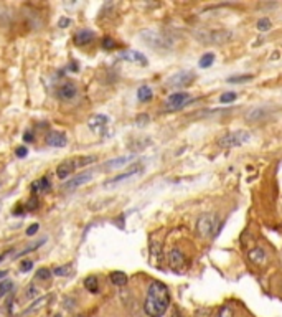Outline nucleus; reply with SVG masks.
<instances>
[{"instance_id": "nucleus-43", "label": "nucleus", "mask_w": 282, "mask_h": 317, "mask_svg": "<svg viewBox=\"0 0 282 317\" xmlns=\"http://www.w3.org/2000/svg\"><path fill=\"white\" fill-rule=\"evenodd\" d=\"M68 70H70V71H79V68H78V65H76V63H71Z\"/></svg>"}, {"instance_id": "nucleus-18", "label": "nucleus", "mask_w": 282, "mask_h": 317, "mask_svg": "<svg viewBox=\"0 0 282 317\" xmlns=\"http://www.w3.org/2000/svg\"><path fill=\"white\" fill-rule=\"evenodd\" d=\"M248 258L249 261L253 264H264L266 261H268V254H266V251L263 248H253L248 251Z\"/></svg>"}, {"instance_id": "nucleus-14", "label": "nucleus", "mask_w": 282, "mask_h": 317, "mask_svg": "<svg viewBox=\"0 0 282 317\" xmlns=\"http://www.w3.org/2000/svg\"><path fill=\"white\" fill-rule=\"evenodd\" d=\"M45 142H47V145H50V147H65V145L68 144V137L61 131H51L47 134V137H45Z\"/></svg>"}, {"instance_id": "nucleus-29", "label": "nucleus", "mask_w": 282, "mask_h": 317, "mask_svg": "<svg viewBox=\"0 0 282 317\" xmlns=\"http://www.w3.org/2000/svg\"><path fill=\"white\" fill-rule=\"evenodd\" d=\"M254 78V75H238V76H229L228 83H248Z\"/></svg>"}, {"instance_id": "nucleus-20", "label": "nucleus", "mask_w": 282, "mask_h": 317, "mask_svg": "<svg viewBox=\"0 0 282 317\" xmlns=\"http://www.w3.org/2000/svg\"><path fill=\"white\" fill-rule=\"evenodd\" d=\"M109 279H111V283L114 284V286H126L127 281H129L127 274L122 273V271H112L109 274Z\"/></svg>"}, {"instance_id": "nucleus-34", "label": "nucleus", "mask_w": 282, "mask_h": 317, "mask_svg": "<svg viewBox=\"0 0 282 317\" xmlns=\"http://www.w3.org/2000/svg\"><path fill=\"white\" fill-rule=\"evenodd\" d=\"M116 46H117V43L111 38V36H106V38L102 40V48H106V50H114Z\"/></svg>"}, {"instance_id": "nucleus-47", "label": "nucleus", "mask_w": 282, "mask_h": 317, "mask_svg": "<svg viewBox=\"0 0 282 317\" xmlns=\"http://www.w3.org/2000/svg\"><path fill=\"white\" fill-rule=\"evenodd\" d=\"M79 317H83V316H79Z\"/></svg>"}, {"instance_id": "nucleus-38", "label": "nucleus", "mask_w": 282, "mask_h": 317, "mask_svg": "<svg viewBox=\"0 0 282 317\" xmlns=\"http://www.w3.org/2000/svg\"><path fill=\"white\" fill-rule=\"evenodd\" d=\"M38 228H40L38 223H33V225H30V226L27 228V236H33L35 233L38 231Z\"/></svg>"}, {"instance_id": "nucleus-26", "label": "nucleus", "mask_w": 282, "mask_h": 317, "mask_svg": "<svg viewBox=\"0 0 282 317\" xmlns=\"http://www.w3.org/2000/svg\"><path fill=\"white\" fill-rule=\"evenodd\" d=\"M45 241H47V240H40V241H35V243H32V245H28L27 248L23 249V251H20L18 254H15V258H20V256H23V254H27V253H32L33 249H37V248H40V246H42Z\"/></svg>"}, {"instance_id": "nucleus-19", "label": "nucleus", "mask_w": 282, "mask_h": 317, "mask_svg": "<svg viewBox=\"0 0 282 317\" xmlns=\"http://www.w3.org/2000/svg\"><path fill=\"white\" fill-rule=\"evenodd\" d=\"M94 38H96V33L84 28V30H79V32L74 35V43L79 45V46H84V45L91 43Z\"/></svg>"}, {"instance_id": "nucleus-24", "label": "nucleus", "mask_w": 282, "mask_h": 317, "mask_svg": "<svg viewBox=\"0 0 282 317\" xmlns=\"http://www.w3.org/2000/svg\"><path fill=\"white\" fill-rule=\"evenodd\" d=\"M216 317H234V308L231 304H224L219 308Z\"/></svg>"}, {"instance_id": "nucleus-23", "label": "nucleus", "mask_w": 282, "mask_h": 317, "mask_svg": "<svg viewBox=\"0 0 282 317\" xmlns=\"http://www.w3.org/2000/svg\"><path fill=\"white\" fill-rule=\"evenodd\" d=\"M214 63V53H205L202 58L198 61V66L200 68H210Z\"/></svg>"}, {"instance_id": "nucleus-6", "label": "nucleus", "mask_w": 282, "mask_h": 317, "mask_svg": "<svg viewBox=\"0 0 282 317\" xmlns=\"http://www.w3.org/2000/svg\"><path fill=\"white\" fill-rule=\"evenodd\" d=\"M200 41H205V43H212V45H224L228 41H231L233 32L224 28L219 30H210V32H203L202 35H198Z\"/></svg>"}, {"instance_id": "nucleus-3", "label": "nucleus", "mask_w": 282, "mask_h": 317, "mask_svg": "<svg viewBox=\"0 0 282 317\" xmlns=\"http://www.w3.org/2000/svg\"><path fill=\"white\" fill-rule=\"evenodd\" d=\"M93 162H96V157H74V159L65 160V162H61L58 167H56V177L61 180H65L66 177L73 174L74 170H78L81 167H84V165L93 164Z\"/></svg>"}, {"instance_id": "nucleus-8", "label": "nucleus", "mask_w": 282, "mask_h": 317, "mask_svg": "<svg viewBox=\"0 0 282 317\" xmlns=\"http://www.w3.org/2000/svg\"><path fill=\"white\" fill-rule=\"evenodd\" d=\"M190 101H193V98L190 96L188 93H182V91L172 93L165 101V109L167 111H178V109H182L183 106H187Z\"/></svg>"}, {"instance_id": "nucleus-44", "label": "nucleus", "mask_w": 282, "mask_h": 317, "mask_svg": "<svg viewBox=\"0 0 282 317\" xmlns=\"http://www.w3.org/2000/svg\"><path fill=\"white\" fill-rule=\"evenodd\" d=\"M172 317H183L180 313H178V311H173V313H172Z\"/></svg>"}, {"instance_id": "nucleus-16", "label": "nucleus", "mask_w": 282, "mask_h": 317, "mask_svg": "<svg viewBox=\"0 0 282 317\" xmlns=\"http://www.w3.org/2000/svg\"><path fill=\"white\" fill-rule=\"evenodd\" d=\"M141 172H142V165L136 164L134 167L127 169L124 174H119V175H116L114 179H111L109 182H107V185H112V184H119V182H122V180H127V179H131V177H134V175L141 174Z\"/></svg>"}, {"instance_id": "nucleus-12", "label": "nucleus", "mask_w": 282, "mask_h": 317, "mask_svg": "<svg viewBox=\"0 0 282 317\" xmlns=\"http://www.w3.org/2000/svg\"><path fill=\"white\" fill-rule=\"evenodd\" d=\"M107 124H109V117L104 116V114H94V116H91L88 121L89 129L96 134H104Z\"/></svg>"}, {"instance_id": "nucleus-27", "label": "nucleus", "mask_w": 282, "mask_h": 317, "mask_svg": "<svg viewBox=\"0 0 282 317\" xmlns=\"http://www.w3.org/2000/svg\"><path fill=\"white\" fill-rule=\"evenodd\" d=\"M12 289H13V283L10 281V279H5V281H2V283H0V298L7 296Z\"/></svg>"}, {"instance_id": "nucleus-4", "label": "nucleus", "mask_w": 282, "mask_h": 317, "mask_svg": "<svg viewBox=\"0 0 282 317\" xmlns=\"http://www.w3.org/2000/svg\"><path fill=\"white\" fill-rule=\"evenodd\" d=\"M141 36H142L143 43L152 46V48H155V50L172 48V40L168 38L167 35H163L160 32H155V30H145V32H141Z\"/></svg>"}, {"instance_id": "nucleus-31", "label": "nucleus", "mask_w": 282, "mask_h": 317, "mask_svg": "<svg viewBox=\"0 0 282 317\" xmlns=\"http://www.w3.org/2000/svg\"><path fill=\"white\" fill-rule=\"evenodd\" d=\"M70 273H71V264H65V266H60V268L53 269L55 276H68Z\"/></svg>"}, {"instance_id": "nucleus-35", "label": "nucleus", "mask_w": 282, "mask_h": 317, "mask_svg": "<svg viewBox=\"0 0 282 317\" xmlns=\"http://www.w3.org/2000/svg\"><path fill=\"white\" fill-rule=\"evenodd\" d=\"M38 207H40V200L37 197H32V199L27 202V210H37Z\"/></svg>"}, {"instance_id": "nucleus-33", "label": "nucleus", "mask_w": 282, "mask_h": 317, "mask_svg": "<svg viewBox=\"0 0 282 317\" xmlns=\"http://www.w3.org/2000/svg\"><path fill=\"white\" fill-rule=\"evenodd\" d=\"M37 278L42 279V281H47V279L51 278V271H50L48 268H40L38 271H37Z\"/></svg>"}, {"instance_id": "nucleus-32", "label": "nucleus", "mask_w": 282, "mask_h": 317, "mask_svg": "<svg viewBox=\"0 0 282 317\" xmlns=\"http://www.w3.org/2000/svg\"><path fill=\"white\" fill-rule=\"evenodd\" d=\"M234 100H236V93H233V91L223 93V95L219 96V103H221V105H226V103H233Z\"/></svg>"}, {"instance_id": "nucleus-21", "label": "nucleus", "mask_w": 282, "mask_h": 317, "mask_svg": "<svg viewBox=\"0 0 282 317\" xmlns=\"http://www.w3.org/2000/svg\"><path fill=\"white\" fill-rule=\"evenodd\" d=\"M152 96H153V93H152L150 86L143 85V86L139 88V90H137V100H139L141 103H148L152 100Z\"/></svg>"}, {"instance_id": "nucleus-13", "label": "nucleus", "mask_w": 282, "mask_h": 317, "mask_svg": "<svg viewBox=\"0 0 282 317\" xmlns=\"http://www.w3.org/2000/svg\"><path fill=\"white\" fill-rule=\"evenodd\" d=\"M91 179H93V172H79L76 177H73L71 180L66 182V184L63 185V190L65 192H73V190L78 189V187L84 185L86 182H89Z\"/></svg>"}, {"instance_id": "nucleus-1", "label": "nucleus", "mask_w": 282, "mask_h": 317, "mask_svg": "<svg viewBox=\"0 0 282 317\" xmlns=\"http://www.w3.org/2000/svg\"><path fill=\"white\" fill-rule=\"evenodd\" d=\"M170 308V293L162 281H152L148 284L143 311L148 317H162Z\"/></svg>"}, {"instance_id": "nucleus-2", "label": "nucleus", "mask_w": 282, "mask_h": 317, "mask_svg": "<svg viewBox=\"0 0 282 317\" xmlns=\"http://www.w3.org/2000/svg\"><path fill=\"white\" fill-rule=\"evenodd\" d=\"M219 225V216L218 213H205L198 218L197 221V233L198 236H202L203 240H210L216 235Z\"/></svg>"}, {"instance_id": "nucleus-11", "label": "nucleus", "mask_w": 282, "mask_h": 317, "mask_svg": "<svg viewBox=\"0 0 282 317\" xmlns=\"http://www.w3.org/2000/svg\"><path fill=\"white\" fill-rule=\"evenodd\" d=\"M269 116H271V109L268 106H254L246 112V119H248L249 122L266 121V119H269Z\"/></svg>"}, {"instance_id": "nucleus-5", "label": "nucleus", "mask_w": 282, "mask_h": 317, "mask_svg": "<svg viewBox=\"0 0 282 317\" xmlns=\"http://www.w3.org/2000/svg\"><path fill=\"white\" fill-rule=\"evenodd\" d=\"M251 139V134L248 131H233V132H226L224 136H221L218 139V145L219 147L229 149V147H239V145L246 144Z\"/></svg>"}, {"instance_id": "nucleus-39", "label": "nucleus", "mask_w": 282, "mask_h": 317, "mask_svg": "<svg viewBox=\"0 0 282 317\" xmlns=\"http://www.w3.org/2000/svg\"><path fill=\"white\" fill-rule=\"evenodd\" d=\"M68 25H71V20H70V18L61 17V18L58 20V27H60V28H66Z\"/></svg>"}, {"instance_id": "nucleus-41", "label": "nucleus", "mask_w": 282, "mask_h": 317, "mask_svg": "<svg viewBox=\"0 0 282 317\" xmlns=\"http://www.w3.org/2000/svg\"><path fill=\"white\" fill-rule=\"evenodd\" d=\"M143 122H148V116H147V114H141V116L139 117H137V124H139V126H142V124Z\"/></svg>"}, {"instance_id": "nucleus-40", "label": "nucleus", "mask_w": 282, "mask_h": 317, "mask_svg": "<svg viewBox=\"0 0 282 317\" xmlns=\"http://www.w3.org/2000/svg\"><path fill=\"white\" fill-rule=\"evenodd\" d=\"M15 154H17V157H27L28 150H27V147H18L15 150Z\"/></svg>"}, {"instance_id": "nucleus-36", "label": "nucleus", "mask_w": 282, "mask_h": 317, "mask_svg": "<svg viewBox=\"0 0 282 317\" xmlns=\"http://www.w3.org/2000/svg\"><path fill=\"white\" fill-rule=\"evenodd\" d=\"M38 294H40V291H38V288H37L35 284H32V286H30V288L27 289V298H28V299H33L35 296H38Z\"/></svg>"}, {"instance_id": "nucleus-30", "label": "nucleus", "mask_w": 282, "mask_h": 317, "mask_svg": "<svg viewBox=\"0 0 282 317\" xmlns=\"http://www.w3.org/2000/svg\"><path fill=\"white\" fill-rule=\"evenodd\" d=\"M256 27H258L259 32H268V30H271V27H273V23H271L269 18H259L258 23H256Z\"/></svg>"}, {"instance_id": "nucleus-15", "label": "nucleus", "mask_w": 282, "mask_h": 317, "mask_svg": "<svg viewBox=\"0 0 282 317\" xmlns=\"http://www.w3.org/2000/svg\"><path fill=\"white\" fill-rule=\"evenodd\" d=\"M134 159H136V155H122V157H116V159L109 160V162H106L104 169L106 170H117V169L124 167V165H127V164L134 162Z\"/></svg>"}, {"instance_id": "nucleus-37", "label": "nucleus", "mask_w": 282, "mask_h": 317, "mask_svg": "<svg viewBox=\"0 0 282 317\" xmlns=\"http://www.w3.org/2000/svg\"><path fill=\"white\" fill-rule=\"evenodd\" d=\"M32 268H33V263L32 261H23L22 266H20V271H22V273H28V271H32Z\"/></svg>"}, {"instance_id": "nucleus-28", "label": "nucleus", "mask_w": 282, "mask_h": 317, "mask_svg": "<svg viewBox=\"0 0 282 317\" xmlns=\"http://www.w3.org/2000/svg\"><path fill=\"white\" fill-rule=\"evenodd\" d=\"M37 185H38V192H42V194H47L51 189V184L47 177H42L40 180H37Z\"/></svg>"}, {"instance_id": "nucleus-9", "label": "nucleus", "mask_w": 282, "mask_h": 317, "mask_svg": "<svg viewBox=\"0 0 282 317\" xmlns=\"http://www.w3.org/2000/svg\"><path fill=\"white\" fill-rule=\"evenodd\" d=\"M168 264L175 273H182L183 268L187 266V258L180 249L173 248L170 253H168Z\"/></svg>"}, {"instance_id": "nucleus-46", "label": "nucleus", "mask_w": 282, "mask_h": 317, "mask_svg": "<svg viewBox=\"0 0 282 317\" xmlns=\"http://www.w3.org/2000/svg\"><path fill=\"white\" fill-rule=\"evenodd\" d=\"M2 259H3V254H0V261H2Z\"/></svg>"}, {"instance_id": "nucleus-17", "label": "nucleus", "mask_w": 282, "mask_h": 317, "mask_svg": "<svg viewBox=\"0 0 282 317\" xmlns=\"http://www.w3.org/2000/svg\"><path fill=\"white\" fill-rule=\"evenodd\" d=\"M121 58L126 60V61H131V63H137L141 66H147V58L143 56L142 53H139V51H124V53H121Z\"/></svg>"}, {"instance_id": "nucleus-25", "label": "nucleus", "mask_w": 282, "mask_h": 317, "mask_svg": "<svg viewBox=\"0 0 282 317\" xmlns=\"http://www.w3.org/2000/svg\"><path fill=\"white\" fill-rule=\"evenodd\" d=\"M50 299H51V296H43V298H40L38 301H35V304H33V306H30V308L27 309V313H33V311H37V309H40V308H43V306L47 304Z\"/></svg>"}, {"instance_id": "nucleus-22", "label": "nucleus", "mask_w": 282, "mask_h": 317, "mask_svg": "<svg viewBox=\"0 0 282 317\" xmlns=\"http://www.w3.org/2000/svg\"><path fill=\"white\" fill-rule=\"evenodd\" d=\"M84 288L89 291V293H97L99 291V281H97L96 276H88L84 279Z\"/></svg>"}, {"instance_id": "nucleus-10", "label": "nucleus", "mask_w": 282, "mask_h": 317, "mask_svg": "<svg viewBox=\"0 0 282 317\" xmlns=\"http://www.w3.org/2000/svg\"><path fill=\"white\" fill-rule=\"evenodd\" d=\"M56 96L60 98L61 101H71L78 96V88H76L74 83L65 81L58 90H56Z\"/></svg>"}, {"instance_id": "nucleus-45", "label": "nucleus", "mask_w": 282, "mask_h": 317, "mask_svg": "<svg viewBox=\"0 0 282 317\" xmlns=\"http://www.w3.org/2000/svg\"><path fill=\"white\" fill-rule=\"evenodd\" d=\"M3 276H7V271H2V273H0V278H3Z\"/></svg>"}, {"instance_id": "nucleus-7", "label": "nucleus", "mask_w": 282, "mask_h": 317, "mask_svg": "<svg viewBox=\"0 0 282 317\" xmlns=\"http://www.w3.org/2000/svg\"><path fill=\"white\" fill-rule=\"evenodd\" d=\"M195 80V73L190 70H182L172 75L168 80L165 81L167 88H172V90H182V88H187L193 83Z\"/></svg>"}, {"instance_id": "nucleus-42", "label": "nucleus", "mask_w": 282, "mask_h": 317, "mask_svg": "<svg viewBox=\"0 0 282 317\" xmlns=\"http://www.w3.org/2000/svg\"><path fill=\"white\" fill-rule=\"evenodd\" d=\"M23 141H25V142H32V141H33V134H32V132L23 134Z\"/></svg>"}]
</instances>
